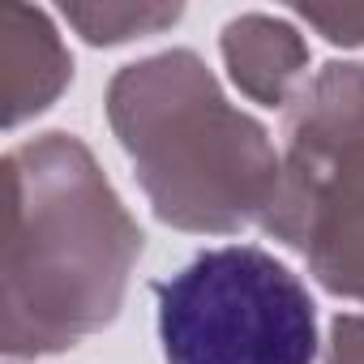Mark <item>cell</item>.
<instances>
[{"label": "cell", "instance_id": "cell-6", "mask_svg": "<svg viewBox=\"0 0 364 364\" xmlns=\"http://www.w3.org/2000/svg\"><path fill=\"white\" fill-rule=\"evenodd\" d=\"M223 65L240 95L262 107H287L296 90L309 82V43L296 22L274 14H240L219 35Z\"/></svg>", "mask_w": 364, "mask_h": 364}, {"label": "cell", "instance_id": "cell-4", "mask_svg": "<svg viewBox=\"0 0 364 364\" xmlns=\"http://www.w3.org/2000/svg\"><path fill=\"white\" fill-rule=\"evenodd\" d=\"M167 364H313L317 304L262 245H215L154 283Z\"/></svg>", "mask_w": 364, "mask_h": 364}, {"label": "cell", "instance_id": "cell-3", "mask_svg": "<svg viewBox=\"0 0 364 364\" xmlns=\"http://www.w3.org/2000/svg\"><path fill=\"white\" fill-rule=\"evenodd\" d=\"M262 232L296 249L309 274L364 304V65H321L287 103L283 167Z\"/></svg>", "mask_w": 364, "mask_h": 364}, {"label": "cell", "instance_id": "cell-1", "mask_svg": "<svg viewBox=\"0 0 364 364\" xmlns=\"http://www.w3.org/2000/svg\"><path fill=\"white\" fill-rule=\"evenodd\" d=\"M141 249L137 219L77 133L18 141L5 154V355H60L112 326Z\"/></svg>", "mask_w": 364, "mask_h": 364}, {"label": "cell", "instance_id": "cell-9", "mask_svg": "<svg viewBox=\"0 0 364 364\" xmlns=\"http://www.w3.org/2000/svg\"><path fill=\"white\" fill-rule=\"evenodd\" d=\"M321 364H364V313H338L330 321Z\"/></svg>", "mask_w": 364, "mask_h": 364}, {"label": "cell", "instance_id": "cell-8", "mask_svg": "<svg viewBox=\"0 0 364 364\" xmlns=\"http://www.w3.org/2000/svg\"><path fill=\"white\" fill-rule=\"evenodd\" d=\"M296 18L338 48H364V9H296Z\"/></svg>", "mask_w": 364, "mask_h": 364}, {"label": "cell", "instance_id": "cell-5", "mask_svg": "<svg viewBox=\"0 0 364 364\" xmlns=\"http://www.w3.org/2000/svg\"><path fill=\"white\" fill-rule=\"evenodd\" d=\"M73 82V56L52 14L31 5L0 9V103L5 129H18L48 112Z\"/></svg>", "mask_w": 364, "mask_h": 364}, {"label": "cell", "instance_id": "cell-2", "mask_svg": "<svg viewBox=\"0 0 364 364\" xmlns=\"http://www.w3.org/2000/svg\"><path fill=\"white\" fill-rule=\"evenodd\" d=\"M107 124L159 223L232 236L262 223L283 154L193 48L141 56L107 82Z\"/></svg>", "mask_w": 364, "mask_h": 364}, {"label": "cell", "instance_id": "cell-7", "mask_svg": "<svg viewBox=\"0 0 364 364\" xmlns=\"http://www.w3.org/2000/svg\"><path fill=\"white\" fill-rule=\"evenodd\" d=\"M180 5H65L60 18L95 48H116L129 39L159 35L180 22Z\"/></svg>", "mask_w": 364, "mask_h": 364}]
</instances>
